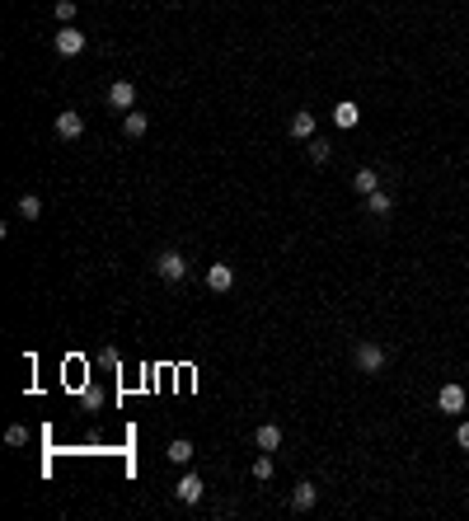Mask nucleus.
<instances>
[{
    "mask_svg": "<svg viewBox=\"0 0 469 521\" xmlns=\"http://www.w3.org/2000/svg\"><path fill=\"white\" fill-rule=\"evenodd\" d=\"M352 362H357V371L375 376V371H385V347H380V343H371V338H361V343L352 347Z\"/></svg>",
    "mask_w": 469,
    "mask_h": 521,
    "instance_id": "nucleus-1",
    "label": "nucleus"
},
{
    "mask_svg": "<svg viewBox=\"0 0 469 521\" xmlns=\"http://www.w3.org/2000/svg\"><path fill=\"white\" fill-rule=\"evenodd\" d=\"M155 272L164 277V282H183V277H188V258H183L178 249H164V253L155 258Z\"/></svg>",
    "mask_w": 469,
    "mask_h": 521,
    "instance_id": "nucleus-2",
    "label": "nucleus"
},
{
    "mask_svg": "<svg viewBox=\"0 0 469 521\" xmlns=\"http://www.w3.org/2000/svg\"><path fill=\"white\" fill-rule=\"evenodd\" d=\"M52 48H57V57H80V52H85V33L71 29V24H62V33L52 38Z\"/></svg>",
    "mask_w": 469,
    "mask_h": 521,
    "instance_id": "nucleus-3",
    "label": "nucleus"
},
{
    "mask_svg": "<svg viewBox=\"0 0 469 521\" xmlns=\"http://www.w3.org/2000/svg\"><path fill=\"white\" fill-rule=\"evenodd\" d=\"M108 109H118V113H132V109H136V85H132V80L108 85Z\"/></svg>",
    "mask_w": 469,
    "mask_h": 521,
    "instance_id": "nucleus-4",
    "label": "nucleus"
},
{
    "mask_svg": "<svg viewBox=\"0 0 469 521\" xmlns=\"http://www.w3.org/2000/svg\"><path fill=\"white\" fill-rule=\"evenodd\" d=\"M57 137H62V141H80V137H85V118H80L76 109H66V113H57Z\"/></svg>",
    "mask_w": 469,
    "mask_h": 521,
    "instance_id": "nucleus-5",
    "label": "nucleus"
},
{
    "mask_svg": "<svg viewBox=\"0 0 469 521\" xmlns=\"http://www.w3.org/2000/svg\"><path fill=\"white\" fill-rule=\"evenodd\" d=\"M202 493H206L202 479H197V474H183V479H178V489H174V498H178L183 507H192V503H202Z\"/></svg>",
    "mask_w": 469,
    "mask_h": 521,
    "instance_id": "nucleus-6",
    "label": "nucleus"
},
{
    "mask_svg": "<svg viewBox=\"0 0 469 521\" xmlns=\"http://www.w3.org/2000/svg\"><path fill=\"white\" fill-rule=\"evenodd\" d=\"M437 409L441 413H465V390H460V385H441V390H437Z\"/></svg>",
    "mask_w": 469,
    "mask_h": 521,
    "instance_id": "nucleus-7",
    "label": "nucleus"
},
{
    "mask_svg": "<svg viewBox=\"0 0 469 521\" xmlns=\"http://www.w3.org/2000/svg\"><path fill=\"white\" fill-rule=\"evenodd\" d=\"M206 286H211L216 296H220V291H230V286H234V268H230V263H211V268H206Z\"/></svg>",
    "mask_w": 469,
    "mask_h": 521,
    "instance_id": "nucleus-8",
    "label": "nucleus"
},
{
    "mask_svg": "<svg viewBox=\"0 0 469 521\" xmlns=\"http://www.w3.org/2000/svg\"><path fill=\"white\" fill-rule=\"evenodd\" d=\"M366 211H371L375 221H385V216H390L394 211V197L385 188H375V193H366Z\"/></svg>",
    "mask_w": 469,
    "mask_h": 521,
    "instance_id": "nucleus-9",
    "label": "nucleus"
},
{
    "mask_svg": "<svg viewBox=\"0 0 469 521\" xmlns=\"http://www.w3.org/2000/svg\"><path fill=\"white\" fill-rule=\"evenodd\" d=\"M253 446H258V451H277V446H281V427L277 423H263L258 432H253Z\"/></svg>",
    "mask_w": 469,
    "mask_h": 521,
    "instance_id": "nucleus-10",
    "label": "nucleus"
},
{
    "mask_svg": "<svg viewBox=\"0 0 469 521\" xmlns=\"http://www.w3.org/2000/svg\"><path fill=\"white\" fill-rule=\"evenodd\" d=\"M314 137V113H291V141H310Z\"/></svg>",
    "mask_w": 469,
    "mask_h": 521,
    "instance_id": "nucleus-11",
    "label": "nucleus"
},
{
    "mask_svg": "<svg viewBox=\"0 0 469 521\" xmlns=\"http://www.w3.org/2000/svg\"><path fill=\"white\" fill-rule=\"evenodd\" d=\"M314 498H319V493H314V484H296V489H291V507H296V512H310Z\"/></svg>",
    "mask_w": 469,
    "mask_h": 521,
    "instance_id": "nucleus-12",
    "label": "nucleus"
},
{
    "mask_svg": "<svg viewBox=\"0 0 469 521\" xmlns=\"http://www.w3.org/2000/svg\"><path fill=\"white\" fill-rule=\"evenodd\" d=\"M352 188H357L361 197H366V193L380 188V174H375V169H357V174H352Z\"/></svg>",
    "mask_w": 469,
    "mask_h": 521,
    "instance_id": "nucleus-13",
    "label": "nucleus"
},
{
    "mask_svg": "<svg viewBox=\"0 0 469 521\" xmlns=\"http://www.w3.org/2000/svg\"><path fill=\"white\" fill-rule=\"evenodd\" d=\"M146 127H150V118H146V113H136V109L122 118V132H127V137H146Z\"/></svg>",
    "mask_w": 469,
    "mask_h": 521,
    "instance_id": "nucleus-14",
    "label": "nucleus"
},
{
    "mask_svg": "<svg viewBox=\"0 0 469 521\" xmlns=\"http://www.w3.org/2000/svg\"><path fill=\"white\" fill-rule=\"evenodd\" d=\"M333 123H338V127H357L361 109H357V104H338V109H333Z\"/></svg>",
    "mask_w": 469,
    "mask_h": 521,
    "instance_id": "nucleus-15",
    "label": "nucleus"
},
{
    "mask_svg": "<svg viewBox=\"0 0 469 521\" xmlns=\"http://www.w3.org/2000/svg\"><path fill=\"white\" fill-rule=\"evenodd\" d=\"M164 456H169L174 465H188V460H192V442H188V437H178V442H169V451H164Z\"/></svg>",
    "mask_w": 469,
    "mask_h": 521,
    "instance_id": "nucleus-16",
    "label": "nucleus"
},
{
    "mask_svg": "<svg viewBox=\"0 0 469 521\" xmlns=\"http://www.w3.org/2000/svg\"><path fill=\"white\" fill-rule=\"evenodd\" d=\"M19 216H24V221H38V216H43V202H38L33 193H24V197H19Z\"/></svg>",
    "mask_w": 469,
    "mask_h": 521,
    "instance_id": "nucleus-17",
    "label": "nucleus"
},
{
    "mask_svg": "<svg viewBox=\"0 0 469 521\" xmlns=\"http://www.w3.org/2000/svg\"><path fill=\"white\" fill-rule=\"evenodd\" d=\"M253 479H258V484L272 479V451H258V460H253Z\"/></svg>",
    "mask_w": 469,
    "mask_h": 521,
    "instance_id": "nucleus-18",
    "label": "nucleus"
},
{
    "mask_svg": "<svg viewBox=\"0 0 469 521\" xmlns=\"http://www.w3.org/2000/svg\"><path fill=\"white\" fill-rule=\"evenodd\" d=\"M328 160H333L328 141H314V137H310V165H328Z\"/></svg>",
    "mask_w": 469,
    "mask_h": 521,
    "instance_id": "nucleus-19",
    "label": "nucleus"
},
{
    "mask_svg": "<svg viewBox=\"0 0 469 521\" xmlns=\"http://www.w3.org/2000/svg\"><path fill=\"white\" fill-rule=\"evenodd\" d=\"M52 15L62 19V24H71V19H76V0H57V5H52Z\"/></svg>",
    "mask_w": 469,
    "mask_h": 521,
    "instance_id": "nucleus-20",
    "label": "nucleus"
},
{
    "mask_svg": "<svg viewBox=\"0 0 469 521\" xmlns=\"http://www.w3.org/2000/svg\"><path fill=\"white\" fill-rule=\"evenodd\" d=\"M5 442H10V446H24V442H29V427H10V432H5Z\"/></svg>",
    "mask_w": 469,
    "mask_h": 521,
    "instance_id": "nucleus-21",
    "label": "nucleus"
},
{
    "mask_svg": "<svg viewBox=\"0 0 469 521\" xmlns=\"http://www.w3.org/2000/svg\"><path fill=\"white\" fill-rule=\"evenodd\" d=\"M455 446H465V451H469V423L455 427Z\"/></svg>",
    "mask_w": 469,
    "mask_h": 521,
    "instance_id": "nucleus-22",
    "label": "nucleus"
}]
</instances>
